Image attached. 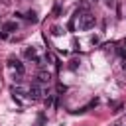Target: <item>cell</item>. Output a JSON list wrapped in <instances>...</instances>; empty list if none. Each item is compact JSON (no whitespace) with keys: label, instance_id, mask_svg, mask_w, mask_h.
Returning <instances> with one entry per match:
<instances>
[{"label":"cell","instance_id":"6da1fadb","mask_svg":"<svg viewBox=\"0 0 126 126\" xmlns=\"http://www.w3.org/2000/svg\"><path fill=\"white\" fill-rule=\"evenodd\" d=\"M77 16H79V30H91V28H94V16L91 14V12H85V14H79L77 12Z\"/></svg>","mask_w":126,"mask_h":126},{"label":"cell","instance_id":"30bf717a","mask_svg":"<svg viewBox=\"0 0 126 126\" xmlns=\"http://www.w3.org/2000/svg\"><path fill=\"white\" fill-rule=\"evenodd\" d=\"M53 14H55V16H59V14H61V8H59V6H55V10H53Z\"/></svg>","mask_w":126,"mask_h":126},{"label":"cell","instance_id":"7a4b0ae2","mask_svg":"<svg viewBox=\"0 0 126 126\" xmlns=\"http://www.w3.org/2000/svg\"><path fill=\"white\" fill-rule=\"evenodd\" d=\"M16 30H18V24H16V22H12V20H8V22H4V24H2L0 33L8 35V33H12V32H16Z\"/></svg>","mask_w":126,"mask_h":126},{"label":"cell","instance_id":"ba28073f","mask_svg":"<svg viewBox=\"0 0 126 126\" xmlns=\"http://www.w3.org/2000/svg\"><path fill=\"white\" fill-rule=\"evenodd\" d=\"M51 33H53L55 37H59V35L63 33V30H61V28H57V26H53V28H51Z\"/></svg>","mask_w":126,"mask_h":126},{"label":"cell","instance_id":"277c9868","mask_svg":"<svg viewBox=\"0 0 126 126\" xmlns=\"http://www.w3.org/2000/svg\"><path fill=\"white\" fill-rule=\"evenodd\" d=\"M8 63H10V65L16 69V75H22V77H24V73H26V69H24V63H20V61H18V59H14V57H12Z\"/></svg>","mask_w":126,"mask_h":126},{"label":"cell","instance_id":"8992f818","mask_svg":"<svg viewBox=\"0 0 126 126\" xmlns=\"http://www.w3.org/2000/svg\"><path fill=\"white\" fill-rule=\"evenodd\" d=\"M49 79H51L49 71H39V73H37V81H39V83H49Z\"/></svg>","mask_w":126,"mask_h":126},{"label":"cell","instance_id":"5b68a950","mask_svg":"<svg viewBox=\"0 0 126 126\" xmlns=\"http://www.w3.org/2000/svg\"><path fill=\"white\" fill-rule=\"evenodd\" d=\"M24 57H26V59H35V61L39 63V59H37V55H35V49H33V47H26V49H24Z\"/></svg>","mask_w":126,"mask_h":126},{"label":"cell","instance_id":"52a82bcc","mask_svg":"<svg viewBox=\"0 0 126 126\" xmlns=\"http://www.w3.org/2000/svg\"><path fill=\"white\" fill-rule=\"evenodd\" d=\"M24 18H26L28 22H32V24H35V22H37V14H35L33 10H30V12H26V14H24Z\"/></svg>","mask_w":126,"mask_h":126},{"label":"cell","instance_id":"3957f363","mask_svg":"<svg viewBox=\"0 0 126 126\" xmlns=\"http://www.w3.org/2000/svg\"><path fill=\"white\" fill-rule=\"evenodd\" d=\"M28 96H30L32 100H39V96H41V89H39L37 83H33V85L28 89Z\"/></svg>","mask_w":126,"mask_h":126},{"label":"cell","instance_id":"8fae6325","mask_svg":"<svg viewBox=\"0 0 126 126\" xmlns=\"http://www.w3.org/2000/svg\"><path fill=\"white\" fill-rule=\"evenodd\" d=\"M122 71H124V73H126V61H124V65H122Z\"/></svg>","mask_w":126,"mask_h":126},{"label":"cell","instance_id":"9c48e42d","mask_svg":"<svg viewBox=\"0 0 126 126\" xmlns=\"http://www.w3.org/2000/svg\"><path fill=\"white\" fill-rule=\"evenodd\" d=\"M45 124V114H39L37 116V122H35V126H43Z\"/></svg>","mask_w":126,"mask_h":126},{"label":"cell","instance_id":"7c38bea8","mask_svg":"<svg viewBox=\"0 0 126 126\" xmlns=\"http://www.w3.org/2000/svg\"><path fill=\"white\" fill-rule=\"evenodd\" d=\"M112 126H120V124H112Z\"/></svg>","mask_w":126,"mask_h":126}]
</instances>
